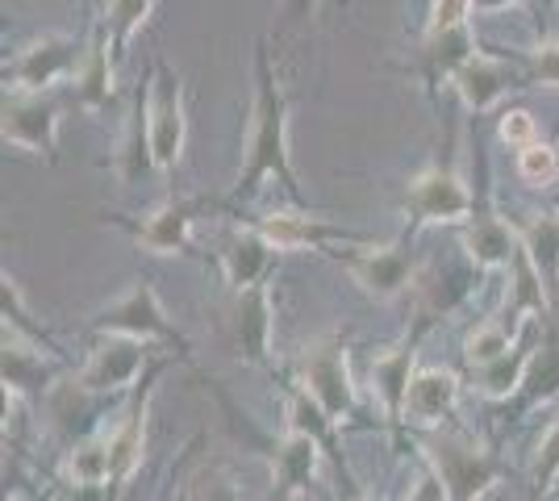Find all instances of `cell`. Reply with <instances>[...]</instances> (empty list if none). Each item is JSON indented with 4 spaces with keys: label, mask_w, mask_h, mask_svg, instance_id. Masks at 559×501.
I'll return each mask as SVG.
<instances>
[{
    "label": "cell",
    "mask_w": 559,
    "mask_h": 501,
    "mask_svg": "<svg viewBox=\"0 0 559 501\" xmlns=\"http://www.w3.org/2000/svg\"><path fill=\"white\" fill-rule=\"evenodd\" d=\"M280 180L284 192L301 205V184L288 159V96L280 88V75L267 59V47L259 43L255 50V105H251V134H247V167L238 171L230 201H242L263 184Z\"/></svg>",
    "instance_id": "cell-1"
},
{
    "label": "cell",
    "mask_w": 559,
    "mask_h": 501,
    "mask_svg": "<svg viewBox=\"0 0 559 501\" xmlns=\"http://www.w3.org/2000/svg\"><path fill=\"white\" fill-rule=\"evenodd\" d=\"M401 210L414 217V230L418 226H467L476 214V196L455 167L435 164L409 180Z\"/></svg>",
    "instance_id": "cell-2"
},
{
    "label": "cell",
    "mask_w": 559,
    "mask_h": 501,
    "mask_svg": "<svg viewBox=\"0 0 559 501\" xmlns=\"http://www.w3.org/2000/svg\"><path fill=\"white\" fill-rule=\"evenodd\" d=\"M305 393L322 406L330 422H347L355 414V384H350V368H347V347L326 334L318 343H309L301 356V377H297Z\"/></svg>",
    "instance_id": "cell-3"
},
{
    "label": "cell",
    "mask_w": 559,
    "mask_h": 501,
    "mask_svg": "<svg viewBox=\"0 0 559 501\" xmlns=\"http://www.w3.org/2000/svg\"><path fill=\"white\" fill-rule=\"evenodd\" d=\"M430 468L443 477L451 501H480V493L501 477V464L467 434H443L426 443Z\"/></svg>",
    "instance_id": "cell-4"
},
{
    "label": "cell",
    "mask_w": 559,
    "mask_h": 501,
    "mask_svg": "<svg viewBox=\"0 0 559 501\" xmlns=\"http://www.w3.org/2000/svg\"><path fill=\"white\" fill-rule=\"evenodd\" d=\"M343 267L350 272V281L364 288L376 301H396L401 293L418 288V255L401 242H389V247H359V251H343L338 255Z\"/></svg>",
    "instance_id": "cell-5"
},
{
    "label": "cell",
    "mask_w": 559,
    "mask_h": 501,
    "mask_svg": "<svg viewBox=\"0 0 559 501\" xmlns=\"http://www.w3.org/2000/svg\"><path fill=\"white\" fill-rule=\"evenodd\" d=\"M80 59H84V47L75 38H68V34H43L29 47H22V55L9 63L4 93H50V84L75 75Z\"/></svg>",
    "instance_id": "cell-6"
},
{
    "label": "cell",
    "mask_w": 559,
    "mask_h": 501,
    "mask_svg": "<svg viewBox=\"0 0 559 501\" xmlns=\"http://www.w3.org/2000/svg\"><path fill=\"white\" fill-rule=\"evenodd\" d=\"M4 143L55 159L59 143V96L55 93H4V121H0Z\"/></svg>",
    "instance_id": "cell-7"
},
{
    "label": "cell",
    "mask_w": 559,
    "mask_h": 501,
    "mask_svg": "<svg viewBox=\"0 0 559 501\" xmlns=\"http://www.w3.org/2000/svg\"><path fill=\"white\" fill-rule=\"evenodd\" d=\"M188 118H185V88L180 75L167 68V59H155V84H151V146H155V167L176 171L185 155Z\"/></svg>",
    "instance_id": "cell-8"
},
{
    "label": "cell",
    "mask_w": 559,
    "mask_h": 501,
    "mask_svg": "<svg viewBox=\"0 0 559 501\" xmlns=\"http://www.w3.org/2000/svg\"><path fill=\"white\" fill-rule=\"evenodd\" d=\"M213 210H217L213 196H171V201H164L151 217L130 222V235H134V242H139L142 251H151V255H180L188 247L192 226L205 214H213Z\"/></svg>",
    "instance_id": "cell-9"
},
{
    "label": "cell",
    "mask_w": 559,
    "mask_h": 501,
    "mask_svg": "<svg viewBox=\"0 0 559 501\" xmlns=\"http://www.w3.org/2000/svg\"><path fill=\"white\" fill-rule=\"evenodd\" d=\"M93 331L117 334V338H139V343H155V338H171V322H167L164 306L155 297V288L139 281L130 285V293H121L117 301H109L105 310L93 318Z\"/></svg>",
    "instance_id": "cell-10"
},
{
    "label": "cell",
    "mask_w": 559,
    "mask_h": 501,
    "mask_svg": "<svg viewBox=\"0 0 559 501\" xmlns=\"http://www.w3.org/2000/svg\"><path fill=\"white\" fill-rule=\"evenodd\" d=\"M226 334L238 359L267 368L272 359V288L255 285L247 293H234L230 310H226Z\"/></svg>",
    "instance_id": "cell-11"
},
{
    "label": "cell",
    "mask_w": 559,
    "mask_h": 501,
    "mask_svg": "<svg viewBox=\"0 0 559 501\" xmlns=\"http://www.w3.org/2000/svg\"><path fill=\"white\" fill-rule=\"evenodd\" d=\"M146 351L151 343H139V338H117V334H105L96 343V351L88 356L84 372H80V389L84 393H121L142 377L146 368Z\"/></svg>",
    "instance_id": "cell-12"
},
{
    "label": "cell",
    "mask_w": 559,
    "mask_h": 501,
    "mask_svg": "<svg viewBox=\"0 0 559 501\" xmlns=\"http://www.w3.org/2000/svg\"><path fill=\"white\" fill-rule=\"evenodd\" d=\"M255 230L272 242V251H318L326 242H364L343 226H330L309 214H267L255 222Z\"/></svg>",
    "instance_id": "cell-13"
},
{
    "label": "cell",
    "mask_w": 559,
    "mask_h": 501,
    "mask_svg": "<svg viewBox=\"0 0 559 501\" xmlns=\"http://www.w3.org/2000/svg\"><path fill=\"white\" fill-rule=\"evenodd\" d=\"M460 402V377L451 368H418L409 397H405V422L435 430Z\"/></svg>",
    "instance_id": "cell-14"
},
{
    "label": "cell",
    "mask_w": 559,
    "mask_h": 501,
    "mask_svg": "<svg viewBox=\"0 0 559 501\" xmlns=\"http://www.w3.org/2000/svg\"><path fill=\"white\" fill-rule=\"evenodd\" d=\"M518 242H522V255L531 260V267L538 272V281L547 288L551 306L559 301V210L547 214H526L513 222Z\"/></svg>",
    "instance_id": "cell-15"
},
{
    "label": "cell",
    "mask_w": 559,
    "mask_h": 501,
    "mask_svg": "<svg viewBox=\"0 0 559 501\" xmlns=\"http://www.w3.org/2000/svg\"><path fill=\"white\" fill-rule=\"evenodd\" d=\"M464 251L476 263V272H492V267H513V260L522 255V242H518L513 222L480 210L464 226Z\"/></svg>",
    "instance_id": "cell-16"
},
{
    "label": "cell",
    "mask_w": 559,
    "mask_h": 501,
    "mask_svg": "<svg viewBox=\"0 0 559 501\" xmlns=\"http://www.w3.org/2000/svg\"><path fill=\"white\" fill-rule=\"evenodd\" d=\"M71 88H75L80 109H88V114H100L114 100V47H109L105 25L93 29V43L84 47V59L71 75Z\"/></svg>",
    "instance_id": "cell-17"
},
{
    "label": "cell",
    "mask_w": 559,
    "mask_h": 501,
    "mask_svg": "<svg viewBox=\"0 0 559 501\" xmlns=\"http://www.w3.org/2000/svg\"><path fill=\"white\" fill-rule=\"evenodd\" d=\"M318 455H322V443L305 430H288L280 439L276 455H272V480H276V498L288 501L309 489V480L318 473Z\"/></svg>",
    "instance_id": "cell-18"
},
{
    "label": "cell",
    "mask_w": 559,
    "mask_h": 501,
    "mask_svg": "<svg viewBox=\"0 0 559 501\" xmlns=\"http://www.w3.org/2000/svg\"><path fill=\"white\" fill-rule=\"evenodd\" d=\"M414 359H418V343H401L393 351L372 359V393L380 397L384 414L393 422H405V397H409V384H414Z\"/></svg>",
    "instance_id": "cell-19"
},
{
    "label": "cell",
    "mask_w": 559,
    "mask_h": 501,
    "mask_svg": "<svg viewBox=\"0 0 559 501\" xmlns=\"http://www.w3.org/2000/svg\"><path fill=\"white\" fill-rule=\"evenodd\" d=\"M538 347H543V343H538V318H531L526 331H522V338L513 343L510 356L497 359V363L485 368V372H476L480 393H485L489 402H510L513 393L522 389V381H526V372H531V363H535Z\"/></svg>",
    "instance_id": "cell-20"
},
{
    "label": "cell",
    "mask_w": 559,
    "mask_h": 501,
    "mask_svg": "<svg viewBox=\"0 0 559 501\" xmlns=\"http://www.w3.org/2000/svg\"><path fill=\"white\" fill-rule=\"evenodd\" d=\"M476 34L472 25H460V29H447V34H426V43L418 50V68L426 75V84L435 88L439 80H455L460 68H467L476 59Z\"/></svg>",
    "instance_id": "cell-21"
},
{
    "label": "cell",
    "mask_w": 559,
    "mask_h": 501,
    "mask_svg": "<svg viewBox=\"0 0 559 501\" xmlns=\"http://www.w3.org/2000/svg\"><path fill=\"white\" fill-rule=\"evenodd\" d=\"M513 84V72L501 63V59H492V55H476L467 68H460L455 72V80H451V88L460 93V100H464L472 114H485V109H492L501 96L510 93Z\"/></svg>",
    "instance_id": "cell-22"
},
{
    "label": "cell",
    "mask_w": 559,
    "mask_h": 501,
    "mask_svg": "<svg viewBox=\"0 0 559 501\" xmlns=\"http://www.w3.org/2000/svg\"><path fill=\"white\" fill-rule=\"evenodd\" d=\"M267 263H272V242L259 235L255 226L238 230L226 247H222V276L234 293H247V288L263 285L267 276Z\"/></svg>",
    "instance_id": "cell-23"
},
{
    "label": "cell",
    "mask_w": 559,
    "mask_h": 501,
    "mask_svg": "<svg viewBox=\"0 0 559 501\" xmlns=\"http://www.w3.org/2000/svg\"><path fill=\"white\" fill-rule=\"evenodd\" d=\"M117 167H121V180L134 184L142 180L151 167H155V146H151V93L139 88L134 96V114L126 121V139L117 151Z\"/></svg>",
    "instance_id": "cell-24"
},
{
    "label": "cell",
    "mask_w": 559,
    "mask_h": 501,
    "mask_svg": "<svg viewBox=\"0 0 559 501\" xmlns=\"http://www.w3.org/2000/svg\"><path fill=\"white\" fill-rule=\"evenodd\" d=\"M50 381V363L38 347H25L17 334H4V389L9 393H38Z\"/></svg>",
    "instance_id": "cell-25"
},
{
    "label": "cell",
    "mask_w": 559,
    "mask_h": 501,
    "mask_svg": "<svg viewBox=\"0 0 559 501\" xmlns=\"http://www.w3.org/2000/svg\"><path fill=\"white\" fill-rule=\"evenodd\" d=\"M472 272H435V276H421L418 297H421V326H430L435 318L451 313L472 288Z\"/></svg>",
    "instance_id": "cell-26"
},
{
    "label": "cell",
    "mask_w": 559,
    "mask_h": 501,
    "mask_svg": "<svg viewBox=\"0 0 559 501\" xmlns=\"http://www.w3.org/2000/svg\"><path fill=\"white\" fill-rule=\"evenodd\" d=\"M63 473H68V485H88V489H100V485H114V455H109V439H88V443H75L63 460Z\"/></svg>",
    "instance_id": "cell-27"
},
{
    "label": "cell",
    "mask_w": 559,
    "mask_h": 501,
    "mask_svg": "<svg viewBox=\"0 0 559 501\" xmlns=\"http://www.w3.org/2000/svg\"><path fill=\"white\" fill-rule=\"evenodd\" d=\"M142 448H146V406H139L121 427L109 434V455H114V485H126L142 464Z\"/></svg>",
    "instance_id": "cell-28"
},
{
    "label": "cell",
    "mask_w": 559,
    "mask_h": 501,
    "mask_svg": "<svg viewBox=\"0 0 559 501\" xmlns=\"http://www.w3.org/2000/svg\"><path fill=\"white\" fill-rule=\"evenodd\" d=\"M151 4H155V0H105V17H100V25H105V34H109L114 59L126 55L130 38H134V34L142 29V22L151 17Z\"/></svg>",
    "instance_id": "cell-29"
},
{
    "label": "cell",
    "mask_w": 559,
    "mask_h": 501,
    "mask_svg": "<svg viewBox=\"0 0 559 501\" xmlns=\"http://www.w3.org/2000/svg\"><path fill=\"white\" fill-rule=\"evenodd\" d=\"M522 402L526 406H538V402H551L559 393V334H551L543 347H538L535 363H531V372H526V381H522Z\"/></svg>",
    "instance_id": "cell-30"
},
{
    "label": "cell",
    "mask_w": 559,
    "mask_h": 501,
    "mask_svg": "<svg viewBox=\"0 0 559 501\" xmlns=\"http://www.w3.org/2000/svg\"><path fill=\"white\" fill-rule=\"evenodd\" d=\"M513 351V331H506L501 322H480L476 331L464 338V359L472 372H485L497 359H506Z\"/></svg>",
    "instance_id": "cell-31"
},
{
    "label": "cell",
    "mask_w": 559,
    "mask_h": 501,
    "mask_svg": "<svg viewBox=\"0 0 559 501\" xmlns=\"http://www.w3.org/2000/svg\"><path fill=\"white\" fill-rule=\"evenodd\" d=\"M518 176L531 189H551L559 180V151L551 143H535L526 151H518Z\"/></svg>",
    "instance_id": "cell-32"
},
{
    "label": "cell",
    "mask_w": 559,
    "mask_h": 501,
    "mask_svg": "<svg viewBox=\"0 0 559 501\" xmlns=\"http://www.w3.org/2000/svg\"><path fill=\"white\" fill-rule=\"evenodd\" d=\"M526 68V84L535 88H559V38H543L535 50L522 55Z\"/></svg>",
    "instance_id": "cell-33"
},
{
    "label": "cell",
    "mask_w": 559,
    "mask_h": 501,
    "mask_svg": "<svg viewBox=\"0 0 559 501\" xmlns=\"http://www.w3.org/2000/svg\"><path fill=\"white\" fill-rule=\"evenodd\" d=\"M497 134H501V143L513 146V151H526V146L538 143V121L531 109L513 105V109H506V114L497 118Z\"/></svg>",
    "instance_id": "cell-34"
},
{
    "label": "cell",
    "mask_w": 559,
    "mask_h": 501,
    "mask_svg": "<svg viewBox=\"0 0 559 501\" xmlns=\"http://www.w3.org/2000/svg\"><path fill=\"white\" fill-rule=\"evenodd\" d=\"M535 489L538 493H551L556 489V480H559V418L551 422V430L543 434V443H538V452H535Z\"/></svg>",
    "instance_id": "cell-35"
},
{
    "label": "cell",
    "mask_w": 559,
    "mask_h": 501,
    "mask_svg": "<svg viewBox=\"0 0 559 501\" xmlns=\"http://www.w3.org/2000/svg\"><path fill=\"white\" fill-rule=\"evenodd\" d=\"M472 17V0H435L430 4V25L426 34H447V29H460Z\"/></svg>",
    "instance_id": "cell-36"
},
{
    "label": "cell",
    "mask_w": 559,
    "mask_h": 501,
    "mask_svg": "<svg viewBox=\"0 0 559 501\" xmlns=\"http://www.w3.org/2000/svg\"><path fill=\"white\" fill-rule=\"evenodd\" d=\"M405 501H451V493H447L443 477H439L435 468H426V473L414 480V493H409Z\"/></svg>",
    "instance_id": "cell-37"
},
{
    "label": "cell",
    "mask_w": 559,
    "mask_h": 501,
    "mask_svg": "<svg viewBox=\"0 0 559 501\" xmlns=\"http://www.w3.org/2000/svg\"><path fill=\"white\" fill-rule=\"evenodd\" d=\"M55 501H105V485L100 489H88V485H63Z\"/></svg>",
    "instance_id": "cell-38"
},
{
    "label": "cell",
    "mask_w": 559,
    "mask_h": 501,
    "mask_svg": "<svg viewBox=\"0 0 559 501\" xmlns=\"http://www.w3.org/2000/svg\"><path fill=\"white\" fill-rule=\"evenodd\" d=\"M201 501H242V498H238V489H234L230 480H213L210 489L201 493Z\"/></svg>",
    "instance_id": "cell-39"
},
{
    "label": "cell",
    "mask_w": 559,
    "mask_h": 501,
    "mask_svg": "<svg viewBox=\"0 0 559 501\" xmlns=\"http://www.w3.org/2000/svg\"><path fill=\"white\" fill-rule=\"evenodd\" d=\"M526 0H472V13H501V9H518Z\"/></svg>",
    "instance_id": "cell-40"
},
{
    "label": "cell",
    "mask_w": 559,
    "mask_h": 501,
    "mask_svg": "<svg viewBox=\"0 0 559 501\" xmlns=\"http://www.w3.org/2000/svg\"><path fill=\"white\" fill-rule=\"evenodd\" d=\"M313 9H318V0H288V17H293V22L313 17Z\"/></svg>",
    "instance_id": "cell-41"
},
{
    "label": "cell",
    "mask_w": 559,
    "mask_h": 501,
    "mask_svg": "<svg viewBox=\"0 0 559 501\" xmlns=\"http://www.w3.org/2000/svg\"><path fill=\"white\" fill-rule=\"evenodd\" d=\"M535 4H538V9H543V13H556V4H559V0H535Z\"/></svg>",
    "instance_id": "cell-42"
},
{
    "label": "cell",
    "mask_w": 559,
    "mask_h": 501,
    "mask_svg": "<svg viewBox=\"0 0 559 501\" xmlns=\"http://www.w3.org/2000/svg\"><path fill=\"white\" fill-rule=\"evenodd\" d=\"M359 501H380V498H359Z\"/></svg>",
    "instance_id": "cell-43"
}]
</instances>
